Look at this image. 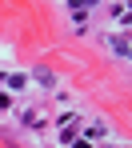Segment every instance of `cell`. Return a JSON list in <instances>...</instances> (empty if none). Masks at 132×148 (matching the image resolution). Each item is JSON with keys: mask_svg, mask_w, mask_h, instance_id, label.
<instances>
[{"mask_svg": "<svg viewBox=\"0 0 132 148\" xmlns=\"http://www.w3.org/2000/svg\"><path fill=\"white\" fill-rule=\"evenodd\" d=\"M76 148H88V144H84V140H80V144H76Z\"/></svg>", "mask_w": 132, "mask_h": 148, "instance_id": "6da1fadb", "label": "cell"}]
</instances>
